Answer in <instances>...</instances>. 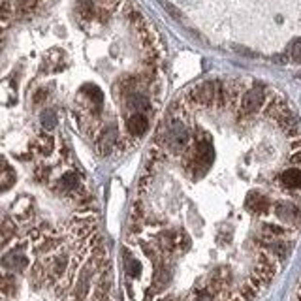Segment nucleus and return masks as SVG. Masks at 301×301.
Wrapping results in <instances>:
<instances>
[{
  "mask_svg": "<svg viewBox=\"0 0 301 301\" xmlns=\"http://www.w3.org/2000/svg\"><path fill=\"white\" fill-rule=\"evenodd\" d=\"M213 160H215V149L209 142V138H196L192 149L188 151L185 158V170L194 179H200L211 168Z\"/></svg>",
  "mask_w": 301,
  "mask_h": 301,
  "instance_id": "nucleus-1",
  "label": "nucleus"
},
{
  "mask_svg": "<svg viewBox=\"0 0 301 301\" xmlns=\"http://www.w3.org/2000/svg\"><path fill=\"white\" fill-rule=\"evenodd\" d=\"M188 140H190V132L185 126V123L183 121H172V124H168V128L158 136L157 145L166 147L172 153H181V151H185Z\"/></svg>",
  "mask_w": 301,
  "mask_h": 301,
  "instance_id": "nucleus-2",
  "label": "nucleus"
},
{
  "mask_svg": "<svg viewBox=\"0 0 301 301\" xmlns=\"http://www.w3.org/2000/svg\"><path fill=\"white\" fill-rule=\"evenodd\" d=\"M25 247H27V243H21L14 247L10 252H6L0 260V266L4 269H8V271H25L30 264L29 256L25 254Z\"/></svg>",
  "mask_w": 301,
  "mask_h": 301,
  "instance_id": "nucleus-3",
  "label": "nucleus"
},
{
  "mask_svg": "<svg viewBox=\"0 0 301 301\" xmlns=\"http://www.w3.org/2000/svg\"><path fill=\"white\" fill-rule=\"evenodd\" d=\"M266 104V92L262 87H252L248 89L241 98V111L245 115H254L260 111V107Z\"/></svg>",
  "mask_w": 301,
  "mask_h": 301,
  "instance_id": "nucleus-4",
  "label": "nucleus"
},
{
  "mask_svg": "<svg viewBox=\"0 0 301 301\" xmlns=\"http://www.w3.org/2000/svg\"><path fill=\"white\" fill-rule=\"evenodd\" d=\"M53 192H57L60 196H72L73 192H77L81 188V177L77 172H66L64 175H60L55 185H53Z\"/></svg>",
  "mask_w": 301,
  "mask_h": 301,
  "instance_id": "nucleus-5",
  "label": "nucleus"
},
{
  "mask_svg": "<svg viewBox=\"0 0 301 301\" xmlns=\"http://www.w3.org/2000/svg\"><path fill=\"white\" fill-rule=\"evenodd\" d=\"M121 138H119V130L117 126H106L100 132L98 140H96V151L100 157H107L113 153V149L119 145Z\"/></svg>",
  "mask_w": 301,
  "mask_h": 301,
  "instance_id": "nucleus-6",
  "label": "nucleus"
},
{
  "mask_svg": "<svg viewBox=\"0 0 301 301\" xmlns=\"http://www.w3.org/2000/svg\"><path fill=\"white\" fill-rule=\"evenodd\" d=\"M32 216H34V201H32V198H29V196L17 198L15 203L12 205V218L19 224H25Z\"/></svg>",
  "mask_w": 301,
  "mask_h": 301,
  "instance_id": "nucleus-7",
  "label": "nucleus"
},
{
  "mask_svg": "<svg viewBox=\"0 0 301 301\" xmlns=\"http://www.w3.org/2000/svg\"><path fill=\"white\" fill-rule=\"evenodd\" d=\"M245 209L254 213V215H266L271 209V201L267 196H264L260 192H250L245 200Z\"/></svg>",
  "mask_w": 301,
  "mask_h": 301,
  "instance_id": "nucleus-8",
  "label": "nucleus"
},
{
  "mask_svg": "<svg viewBox=\"0 0 301 301\" xmlns=\"http://www.w3.org/2000/svg\"><path fill=\"white\" fill-rule=\"evenodd\" d=\"M273 211H275L277 218L283 220V222H288V224H298L300 222V209L292 201H277Z\"/></svg>",
  "mask_w": 301,
  "mask_h": 301,
  "instance_id": "nucleus-9",
  "label": "nucleus"
},
{
  "mask_svg": "<svg viewBox=\"0 0 301 301\" xmlns=\"http://www.w3.org/2000/svg\"><path fill=\"white\" fill-rule=\"evenodd\" d=\"M81 94L87 98L90 109L96 111V113H100L102 106H104V92L100 90V87L90 85V83H89V85H83L81 87Z\"/></svg>",
  "mask_w": 301,
  "mask_h": 301,
  "instance_id": "nucleus-10",
  "label": "nucleus"
},
{
  "mask_svg": "<svg viewBox=\"0 0 301 301\" xmlns=\"http://www.w3.org/2000/svg\"><path fill=\"white\" fill-rule=\"evenodd\" d=\"M149 128V121L143 113H132L126 121V130L132 138H142Z\"/></svg>",
  "mask_w": 301,
  "mask_h": 301,
  "instance_id": "nucleus-11",
  "label": "nucleus"
},
{
  "mask_svg": "<svg viewBox=\"0 0 301 301\" xmlns=\"http://www.w3.org/2000/svg\"><path fill=\"white\" fill-rule=\"evenodd\" d=\"M124 104H126V107H128L130 113H147L149 109H151V100L142 94V92H134V94H130L124 98Z\"/></svg>",
  "mask_w": 301,
  "mask_h": 301,
  "instance_id": "nucleus-12",
  "label": "nucleus"
},
{
  "mask_svg": "<svg viewBox=\"0 0 301 301\" xmlns=\"http://www.w3.org/2000/svg\"><path fill=\"white\" fill-rule=\"evenodd\" d=\"M277 123H279V128L283 130L288 138L300 136V130H301L300 121H298V117L292 113V111H286L284 115H281V117L277 119Z\"/></svg>",
  "mask_w": 301,
  "mask_h": 301,
  "instance_id": "nucleus-13",
  "label": "nucleus"
},
{
  "mask_svg": "<svg viewBox=\"0 0 301 301\" xmlns=\"http://www.w3.org/2000/svg\"><path fill=\"white\" fill-rule=\"evenodd\" d=\"M32 151L36 155H42V157H47L55 151V138L49 136V134H40L36 136V140L32 142Z\"/></svg>",
  "mask_w": 301,
  "mask_h": 301,
  "instance_id": "nucleus-14",
  "label": "nucleus"
},
{
  "mask_svg": "<svg viewBox=\"0 0 301 301\" xmlns=\"http://www.w3.org/2000/svg\"><path fill=\"white\" fill-rule=\"evenodd\" d=\"M172 281V273L166 264H158L155 266V277H153V292H162L164 288L170 284Z\"/></svg>",
  "mask_w": 301,
  "mask_h": 301,
  "instance_id": "nucleus-15",
  "label": "nucleus"
},
{
  "mask_svg": "<svg viewBox=\"0 0 301 301\" xmlns=\"http://www.w3.org/2000/svg\"><path fill=\"white\" fill-rule=\"evenodd\" d=\"M15 179H17V175H15L14 168L8 162L0 160V192L10 190V188L14 187Z\"/></svg>",
  "mask_w": 301,
  "mask_h": 301,
  "instance_id": "nucleus-16",
  "label": "nucleus"
},
{
  "mask_svg": "<svg viewBox=\"0 0 301 301\" xmlns=\"http://www.w3.org/2000/svg\"><path fill=\"white\" fill-rule=\"evenodd\" d=\"M279 181H281V185L284 188L296 190V188L301 187V172L298 168H288V170H284V172L281 173Z\"/></svg>",
  "mask_w": 301,
  "mask_h": 301,
  "instance_id": "nucleus-17",
  "label": "nucleus"
},
{
  "mask_svg": "<svg viewBox=\"0 0 301 301\" xmlns=\"http://www.w3.org/2000/svg\"><path fill=\"white\" fill-rule=\"evenodd\" d=\"M286 111H290L288 106H286V102L283 100L281 96H277V94L271 96V100L266 104V115L271 117V119H275V121H277L281 115L286 113Z\"/></svg>",
  "mask_w": 301,
  "mask_h": 301,
  "instance_id": "nucleus-18",
  "label": "nucleus"
},
{
  "mask_svg": "<svg viewBox=\"0 0 301 301\" xmlns=\"http://www.w3.org/2000/svg\"><path fill=\"white\" fill-rule=\"evenodd\" d=\"M123 264H124V271H126L128 277L138 279V277L142 275V264H140V260L134 258V256L130 254L128 248H123Z\"/></svg>",
  "mask_w": 301,
  "mask_h": 301,
  "instance_id": "nucleus-19",
  "label": "nucleus"
},
{
  "mask_svg": "<svg viewBox=\"0 0 301 301\" xmlns=\"http://www.w3.org/2000/svg\"><path fill=\"white\" fill-rule=\"evenodd\" d=\"M0 294L10 296V298H14L17 294V281H15V277L12 273L0 275Z\"/></svg>",
  "mask_w": 301,
  "mask_h": 301,
  "instance_id": "nucleus-20",
  "label": "nucleus"
},
{
  "mask_svg": "<svg viewBox=\"0 0 301 301\" xmlns=\"http://www.w3.org/2000/svg\"><path fill=\"white\" fill-rule=\"evenodd\" d=\"M15 15V6L12 0H0V29H6Z\"/></svg>",
  "mask_w": 301,
  "mask_h": 301,
  "instance_id": "nucleus-21",
  "label": "nucleus"
},
{
  "mask_svg": "<svg viewBox=\"0 0 301 301\" xmlns=\"http://www.w3.org/2000/svg\"><path fill=\"white\" fill-rule=\"evenodd\" d=\"M15 230H17V224L12 216L8 215H0V239L8 241L10 237L15 235Z\"/></svg>",
  "mask_w": 301,
  "mask_h": 301,
  "instance_id": "nucleus-22",
  "label": "nucleus"
},
{
  "mask_svg": "<svg viewBox=\"0 0 301 301\" xmlns=\"http://www.w3.org/2000/svg\"><path fill=\"white\" fill-rule=\"evenodd\" d=\"M77 14L83 21H92L96 17V6L92 0H79L77 2Z\"/></svg>",
  "mask_w": 301,
  "mask_h": 301,
  "instance_id": "nucleus-23",
  "label": "nucleus"
},
{
  "mask_svg": "<svg viewBox=\"0 0 301 301\" xmlns=\"http://www.w3.org/2000/svg\"><path fill=\"white\" fill-rule=\"evenodd\" d=\"M284 233H286V228H283V226H279V224H271V222L262 224V230H260V235H262V237H267V239L283 237Z\"/></svg>",
  "mask_w": 301,
  "mask_h": 301,
  "instance_id": "nucleus-24",
  "label": "nucleus"
},
{
  "mask_svg": "<svg viewBox=\"0 0 301 301\" xmlns=\"http://www.w3.org/2000/svg\"><path fill=\"white\" fill-rule=\"evenodd\" d=\"M40 121H42V126L45 130H53L57 126V113H55V109H45L40 117Z\"/></svg>",
  "mask_w": 301,
  "mask_h": 301,
  "instance_id": "nucleus-25",
  "label": "nucleus"
},
{
  "mask_svg": "<svg viewBox=\"0 0 301 301\" xmlns=\"http://www.w3.org/2000/svg\"><path fill=\"white\" fill-rule=\"evenodd\" d=\"M260 292L256 290V288L252 286L250 283H247V284H243L241 286V292H239V296L243 298V301H254L256 300V296H258Z\"/></svg>",
  "mask_w": 301,
  "mask_h": 301,
  "instance_id": "nucleus-26",
  "label": "nucleus"
},
{
  "mask_svg": "<svg viewBox=\"0 0 301 301\" xmlns=\"http://www.w3.org/2000/svg\"><path fill=\"white\" fill-rule=\"evenodd\" d=\"M49 175H51V170L45 168V166L36 168V172H34V177H36L38 183H47V181H49Z\"/></svg>",
  "mask_w": 301,
  "mask_h": 301,
  "instance_id": "nucleus-27",
  "label": "nucleus"
},
{
  "mask_svg": "<svg viewBox=\"0 0 301 301\" xmlns=\"http://www.w3.org/2000/svg\"><path fill=\"white\" fill-rule=\"evenodd\" d=\"M290 57L294 60H301V40H296L290 47Z\"/></svg>",
  "mask_w": 301,
  "mask_h": 301,
  "instance_id": "nucleus-28",
  "label": "nucleus"
},
{
  "mask_svg": "<svg viewBox=\"0 0 301 301\" xmlns=\"http://www.w3.org/2000/svg\"><path fill=\"white\" fill-rule=\"evenodd\" d=\"M288 162H290L292 166H301V149H298L296 153H292L290 158H288Z\"/></svg>",
  "mask_w": 301,
  "mask_h": 301,
  "instance_id": "nucleus-29",
  "label": "nucleus"
},
{
  "mask_svg": "<svg viewBox=\"0 0 301 301\" xmlns=\"http://www.w3.org/2000/svg\"><path fill=\"white\" fill-rule=\"evenodd\" d=\"M45 98H47V90H45V89H40V90H36V94H34V104H42Z\"/></svg>",
  "mask_w": 301,
  "mask_h": 301,
  "instance_id": "nucleus-30",
  "label": "nucleus"
},
{
  "mask_svg": "<svg viewBox=\"0 0 301 301\" xmlns=\"http://www.w3.org/2000/svg\"><path fill=\"white\" fill-rule=\"evenodd\" d=\"M17 2H19L21 10H32L34 4H36V0H17Z\"/></svg>",
  "mask_w": 301,
  "mask_h": 301,
  "instance_id": "nucleus-31",
  "label": "nucleus"
},
{
  "mask_svg": "<svg viewBox=\"0 0 301 301\" xmlns=\"http://www.w3.org/2000/svg\"><path fill=\"white\" fill-rule=\"evenodd\" d=\"M158 301H175L173 298H162V300H158Z\"/></svg>",
  "mask_w": 301,
  "mask_h": 301,
  "instance_id": "nucleus-32",
  "label": "nucleus"
},
{
  "mask_svg": "<svg viewBox=\"0 0 301 301\" xmlns=\"http://www.w3.org/2000/svg\"><path fill=\"white\" fill-rule=\"evenodd\" d=\"M0 301H4V300H2V296H0Z\"/></svg>",
  "mask_w": 301,
  "mask_h": 301,
  "instance_id": "nucleus-33",
  "label": "nucleus"
}]
</instances>
